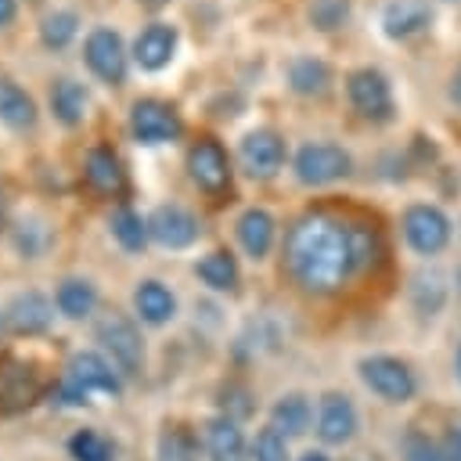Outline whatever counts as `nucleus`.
I'll return each mask as SVG.
<instances>
[{"mask_svg": "<svg viewBox=\"0 0 461 461\" xmlns=\"http://www.w3.org/2000/svg\"><path fill=\"white\" fill-rule=\"evenodd\" d=\"M436 25V4L432 0H385L378 7V32L389 43H411Z\"/></svg>", "mask_w": 461, "mask_h": 461, "instance_id": "ddd939ff", "label": "nucleus"}, {"mask_svg": "<svg viewBox=\"0 0 461 461\" xmlns=\"http://www.w3.org/2000/svg\"><path fill=\"white\" fill-rule=\"evenodd\" d=\"M7 227V198H4V184H0V234Z\"/></svg>", "mask_w": 461, "mask_h": 461, "instance_id": "ea45409f", "label": "nucleus"}, {"mask_svg": "<svg viewBox=\"0 0 461 461\" xmlns=\"http://www.w3.org/2000/svg\"><path fill=\"white\" fill-rule=\"evenodd\" d=\"M158 461H202V447L198 436L187 425H169L158 436Z\"/></svg>", "mask_w": 461, "mask_h": 461, "instance_id": "2f4dec72", "label": "nucleus"}, {"mask_svg": "<svg viewBox=\"0 0 461 461\" xmlns=\"http://www.w3.org/2000/svg\"><path fill=\"white\" fill-rule=\"evenodd\" d=\"M439 450H443V461H461V425H454L447 432V439L439 443Z\"/></svg>", "mask_w": 461, "mask_h": 461, "instance_id": "4c0bfd02", "label": "nucleus"}, {"mask_svg": "<svg viewBox=\"0 0 461 461\" xmlns=\"http://www.w3.org/2000/svg\"><path fill=\"white\" fill-rule=\"evenodd\" d=\"M454 367H457V382H461V342H457V357H454Z\"/></svg>", "mask_w": 461, "mask_h": 461, "instance_id": "79ce46f5", "label": "nucleus"}, {"mask_svg": "<svg viewBox=\"0 0 461 461\" xmlns=\"http://www.w3.org/2000/svg\"><path fill=\"white\" fill-rule=\"evenodd\" d=\"M11 245L22 259H40L50 245V223L40 212H22L11 223Z\"/></svg>", "mask_w": 461, "mask_h": 461, "instance_id": "bb28decb", "label": "nucleus"}, {"mask_svg": "<svg viewBox=\"0 0 461 461\" xmlns=\"http://www.w3.org/2000/svg\"><path fill=\"white\" fill-rule=\"evenodd\" d=\"M184 133V119L176 112V104L162 101V97H137L130 104V137L144 148H158V144H173Z\"/></svg>", "mask_w": 461, "mask_h": 461, "instance_id": "f8f14e48", "label": "nucleus"}, {"mask_svg": "<svg viewBox=\"0 0 461 461\" xmlns=\"http://www.w3.org/2000/svg\"><path fill=\"white\" fill-rule=\"evenodd\" d=\"M357 425H360V418H357V407L346 393H324L317 400V436H321V443L342 447L357 436Z\"/></svg>", "mask_w": 461, "mask_h": 461, "instance_id": "aec40b11", "label": "nucleus"}, {"mask_svg": "<svg viewBox=\"0 0 461 461\" xmlns=\"http://www.w3.org/2000/svg\"><path fill=\"white\" fill-rule=\"evenodd\" d=\"M194 277L216 292V295H234L238 285H241V267H238V256L230 249H212L205 252L198 263H194Z\"/></svg>", "mask_w": 461, "mask_h": 461, "instance_id": "5701e85b", "label": "nucleus"}, {"mask_svg": "<svg viewBox=\"0 0 461 461\" xmlns=\"http://www.w3.org/2000/svg\"><path fill=\"white\" fill-rule=\"evenodd\" d=\"M122 393V371L97 349H83V353H72L58 389H54V400L65 403V407H83V403H94V396H119Z\"/></svg>", "mask_w": 461, "mask_h": 461, "instance_id": "f03ea898", "label": "nucleus"}, {"mask_svg": "<svg viewBox=\"0 0 461 461\" xmlns=\"http://www.w3.org/2000/svg\"><path fill=\"white\" fill-rule=\"evenodd\" d=\"M83 176L94 194L101 198H119L126 191V166L112 144H90L83 155Z\"/></svg>", "mask_w": 461, "mask_h": 461, "instance_id": "a211bd4d", "label": "nucleus"}, {"mask_svg": "<svg viewBox=\"0 0 461 461\" xmlns=\"http://www.w3.org/2000/svg\"><path fill=\"white\" fill-rule=\"evenodd\" d=\"M299 461H328V454H324V450H306Z\"/></svg>", "mask_w": 461, "mask_h": 461, "instance_id": "a19ab883", "label": "nucleus"}, {"mask_svg": "<svg viewBox=\"0 0 461 461\" xmlns=\"http://www.w3.org/2000/svg\"><path fill=\"white\" fill-rule=\"evenodd\" d=\"M342 94H346L349 112L367 126H389L400 115L393 76L378 65H353L342 76Z\"/></svg>", "mask_w": 461, "mask_h": 461, "instance_id": "7ed1b4c3", "label": "nucleus"}, {"mask_svg": "<svg viewBox=\"0 0 461 461\" xmlns=\"http://www.w3.org/2000/svg\"><path fill=\"white\" fill-rule=\"evenodd\" d=\"M184 166H187L191 184H194L202 194H209V198H223V194L230 191L234 162H230L227 148H223L216 137H209V133L194 137L191 148H187V155H184Z\"/></svg>", "mask_w": 461, "mask_h": 461, "instance_id": "9d476101", "label": "nucleus"}, {"mask_svg": "<svg viewBox=\"0 0 461 461\" xmlns=\"http://www.w3.org/2000/svg\"><path fill=\"white\" fill-rule=\"evenodd\" d=\"M288 169H292L295 184H303V187H331V184H342L353 176V151L339 140L313 137L292 151Z\"/></svg>", "mask_w": 461, "mask_h": 461, "instance_id": "20e7f679", "label": "nucleus"}, {"mask_svg": "<svg viewBox=\"0 0 461 461\" xmlns=\"http://www.w3.org/2000/svg\"><path fill=\"white\" fill-rule=\"evenodd\" d=\"M94 335L101 342V353L122 371V375H140L144 371V335L133 317L122 310H108L97 317Z\"/></svg>", "mask_w": 461, "mask_h": 461, "instance_id": "6e6552de", "label": "nucleus"}, {"mask_svg": "<svg viewBox=\"0 0 461 461\" xmlns=\"http://www.w3.org/2000/svg\"><path fill=\"white\" fill-rule=\"evenodd\" d=\"M360 382L385 403H411L418 396V375L403 357L393 353H367L357 360Z\"/></svg>", "mask_w": 461, "mask_h": 461, "instance_id": "0eeeda50", "label": "nucleus"}, {"mask_svg": "<svg viewBox=\"0 0 461 461\" xmlns=\"http://www.w3.org/2000/svg\"><path fill=\"white\" fill-rule=\"evenodd\" d=\"M148 234L158 249L184 252L202 238V220L180 202H162L148 212Z\"/></svg>", "mask_w": 461, "mask_h": 461, "instance_id": "4468645a", "label": "nucleus"}, {"mask_svg": "<svg viewBox=\"0 0 461 461\" xmlns=\"http://www.w3.org/2000/svg\"><path fill=\"white\" fill-rule=\"evenodd\" d=\"M335 86V68L328 58L313 50H299L285 61V90L303 97V101H321Z\"/></svg>", "mask_w": 461, "mask_h": 461, "instance_id": "dca6fc26", "label": "nucleus"}, {"mask_svg": "<svg viewBox=\"0 0 461 461\" xmlns=\"http://www.w3.org/2000/svg\"><path fill=\"white\" fill-rule=\"evenodd\" d=\"M83 65L104 86H122L130 76V47H126L122 32L112 25H94L83 36Z\"/></svg>", "mask_w": 461, "mask_h": 461, "instance_id": "1a4fd4ad", "label": "nucleus"}, {"mask_svg": "<svg viewBox=\"0 0 461 461\" xmlns=\"http://www.w3.org/2000/svg\"><path fill=\"white\" fill-rule=\"evenodd\" d=\"M108 230H112V238H115V245L122 249V252H144L148 249V241H151V234H148V216H140L133 205H119L115 212H112V220H108Z\"/></svg>", "mask_w": 461, "mask_h": 461, "instance_id": "c85d7f7f", "label": "nucleus"}, {"mask_svg": "<svg viewBox=\"0 0 461 461\" xmlns=\"http://www.w3.org/2000/svg\"><path fill=\"white\" fill-rule=\"evenodd\" d=\"M378 259V227L328 209L303 212L285 234V270L306 295H335L353 277L367 274Z\"/></svg>", "mask_w": 461, "mask_h": 461, "instance_id": "f257e3e1", "label": "nucleus"}, {"mask_svg": "<svg viewBox=\"0 0 461 461\" xmlns=\"http://www.w3.org/2000/svg\"><path fill=\"white\" fill-rule=\"evenodd\" d=\"M252 461H288V436H281L274 425L259 429L252 443Z\"/></svg>", "mask_w": 461, "mask_h": 461, "instance_id": "f704fd0d", "label": "nucleus"}, {"mask_svg": "<svg viewBox=\"0 0 461 461\" xmlns=\"http://www.w3.org/2000/svg\"><path fill=\"white\" fill-rule=\"evenodd\" d=\"M457 230H461V223H457Z\"/></svg>", "mask_w": 461, "mask_h": 461, "instance_id": "a18cd8bd", "label": "nucleus"}, {"mask_svg": "<svg viewBox=\"0 0 461 461\" xmlns=\"http://www.w3.org/2000/svg\"><path fill=\"white\" fill-rule=\"evenodd\" d=\"M411 303L421 317H439L447 306V277L439 270H421L411 277Z\"/></svg>", "mask_w": 461, "mask_h": 461, "instance_id": "c756f323", "label": "nucleus"}, {"mask_svg": "<svg viewBox=\"0 0 461 461\" xmlns=\"http://www.w3.org/2000/svg\"><path fill=\"white\" fill-rule=\"evenodd\" d=\"M349 14H353V4L349 0H310V7H306V18H310V25L317 32H339V29H346Z\"/></svg>", "mask_w": 461, "mask_h": 461, "instance_id": "72a5a7b5", "label": "nucleus"}, {"mask_svg": "<svg viewBox=\"0 0 461 461\" xmlns=\"http://www.w3.org/2000/svg\"><path fill=\"white\" fill-rule=\"evenodd\" d=\"M443 94H447V104L454 112H461V61L447 72V83H443Z\"/></svg>", "mask_w": 461, "mask_h": 461, "instance_id": "e433bc0d", "label": "nucleus"}, {"mask_svg": "<svg viewBox=\"0 0 461 461\" xmlns=\"http://www.w3.org/2000/svg\"><path fill=\"white\" fill-rule=\"evenodd\" d=\"M54 299H47L43 292H36V288H25V292H14L11 295V303L4 306V317H7V331H14V335H25V339H32V335H43V331H50V324H54Z\"/></svg>", "mask_w": 461, "mask_h": 461, "instance_id": "f3484780", "label": "nucleus"}, {"mask_svg": "<svg viewBox=\"0 0 461 461\" xmlns=\"http://www.w3.org/2000/svg\"><path fill=\"white\" fill-rule=\"evenodd\" d=\"M205 454H209V461H249L252 457L245 447L241 425L227 414H216L205 425Z\"/></svg>", "mask_w": 461, "mask_h": 461, "instance_id": "393cba45", "label": "nucleus"}, {"mask_svg": "<svg viewBox=\"0 0 461 461\" xmlns=\"http://www.w3.org/2000/svg\"><path fill=\"white\" fill-rule=\"evenodd\" d=\"M43 389H47V378L36 360H29L14 349L0 353V411L4 414L32 407L43 396Z\"/></svg>", "mask_w": 461, "mask_h": 461, "instance_id": "9b49d317", "label": "nucleus"}, {"mask_svg": "<svg viewBox=\"0 0 461 461\" xmlns=\"http://www.w3.org/2000/svg\"><path fill=\"white\" fill-rule=\"evenodd\" d=\"M400 234L418 259H436L454 238V220L436 202H407L400 212Z\"/></svg>", "mask_w": 461, "mask_h": 461, "instance_id": "39448f33", "label": "nucleus"}, {"mask_svg": "<svg viewBox=\"0 0 461 461\" xmlns=\"http://www.w3.org/2000/svg\"><path fill=\"white\" fill-rule=\"evenodd\" d=\"M234 238H238L241 252L252 263H263L274 252V241H277V220H274V212L263 209V205L241 209L238 220H234Z\"/></svg>", "mask_w": 461, "mask_h": 461, "instance_id": "6ab92c4d", "label": "nucleus"}, {"mask_svg": "<svg viewBox=\"0 0 461 461\" xmlns=\"http://www.w3.org/2000/svg\"><path fill=\"white\" fill-rule=\"evenodd\" d=\"M79 36V14L72 7H54L40 18V43L47 50H65Z\"/></svg>", "mask_w": 461, "mask_h": 461, "instance_id": "7c9ffc66", "label": "nucleus"}, {"mask_svg": "<svg viewBox=\"0 0 461 461\" xmlns=\"http://www.w3.org/2000/svg\"><path fill=\"white\" fill-rule=\"evenodd\" d=\"M133 313L148 328H166L176 317V295H173V288L166 281H158V277L137 281L133 285Z\"/></svg>", "mask_w": 461, "mask_h": 461, "instance_id": "412c9836", "label": "nucleus"}, {"mask_svg": "<svg viewBox=\"0 0 461 461\" xmlns=\"http://www.w3.org/2000/svg\"><path fill=\"white\" fill-rule=\"evenodd\" d=\"M18 18V0H0V29H7Z\"/></svg>", "mask_w": 461, "mask_h": 461, "instance_id": "58836bf2", "label": "nucleus"}, {"mask_svg": "<svg viewBox=\"0 0 461 461\" xmlns=\"http://www.w3.org/2000/svg\"><path fill=\"white\" fill-rule=\"evenodd\" d=\"M68 454L72 461H115V447L97 429H76L68 436Z\"/></svg>", "mask_w": 461, "mask_h": 461, "instance_id": "473e14b6", "label": "nucleus"}, {"mask_svg": "<svg viewBox=\"0 0 461 461\" xmlns=\"http://www.w3.org/2000/svg\"><path fill=\"white\" fill-rule=\"evenodd\" d=\"M0 122L7 130H14V133H29L40 122L36 97L25 86H18L14 79H7V76H0Z\"/></svg>", "mask_w": 461, "mask_h": 461, "instance_id": "b1692460", "label": "nucleus"}, {"mask_svg": "<svg viewBox=\"0 0 461 461\" xmlns=\"http://www.w3.org/2000/svg\"><path fill=\"white\" fill-rule=\"evenodd\" d=\"M176 47H180V29H176L173 22L155 18V22H148V25L133 36V43H130V61H133L140 72H162V68L173 65Z\"/></svg>", "mask_w": 461, "mask_h": 461, "instance_id": "2eb2a0df", "label": "nucleus"}, {"mask_svg": "<svg viewBox=\"0 0 461 461\" xmlns=\"http://www.w3.org/2000/svg\"><path fill=\"white\" fill-rule=\"evenodd\" d=\"M310 421H313V407H310V400L303 393H285L270 407V425L281 436H288V439L292 436H303L310 429Z\"/></svg>", "mask_w": 461, "mask_h": 461, "instance_id": "cd10ccee", "label": "nucleus"}, {"mask_svg": "<svg viewBox=\"0 0 461 461\" xmlns=\"http://www.w3.org/2000/svg\"><path fill=\"white\" fill-rule=\"evenodd\" d=\"M439 4H457V0H439Z\"/></svg>", "mask_w": 461, "mask_h": 461, "instance_id": "c03bdc74", "label": "nucleus"}, {"mask_svg": "<svg viewBox=\"0 0 461 461\" xmlns=\"http://www.w3.org/2000/svg\"><path fill=\"white\" fill-rule=\"evenodd\" d=\"M403 461H443V450H439V443H432L429 436L411 432V436L403 439Z\"/></svg>", "mask_w": 461, "mask_h": 461, "instance_id": "c9c22d12", "label": "nucleus"}, {"mask_svg": "<svg viewBox=\"0 0 461 461\" xmlns=\"http://www.w3.org/2000/svg\"><path fill=\"white\" fill-rule=\"evenodd\" d=\"M4 328H7V317H4V310H0V335H4Z\"/></svg>", "mask_w": 461, "mask_h": 461, "instance_id": "37998d69", "label": "nucleus"}, {"mask_svg": "<svg viewBox=\"0 0 461 461\" xmlns=\"http://www.w3.org/2000/svg\"><path fill=\"white\" fill-rule=\"evenodd\" d=\"M47 104H50V115H54L61 126L76 130V126L86 122V112H90V90H86L79 79L61 76V79L50 83V90H47Z\"/></svg>", "mask_w": 461, "mask_h": 461, "instance_id": "4be33fe9", "label": "nucleus"}, {"mask_svg": "<svg viewBox=\"0 0 461 461\" xmlns=\"http://www.w3.org/2000/svg\"><path fill=\"white\" fill-rule=\"evenodd\" d=\"M54 306L65 321H86L97 310V285L90 277H65L54 288Z\"/></svg>", "mask_w": 461, "mask_h": 461, "instance_id": "a878e982", "label": "nucleus"}, {"mask_svg": "<svg viewBox=\"0 0 461 461\" xmlns=\"http://www.w3.org/2000/svg\"><path fill=\"white\" fill-rule=\"evenodd\" d=\"M234 158H238V169L249 180L263 184V180H274L292 155H288V140L277 126H252L238 137Z\"/></svg>", "mask_w": 461, "mask_h": 461, "instance_id": "423d86ee", "label": "nucleus"}]
</instances>
